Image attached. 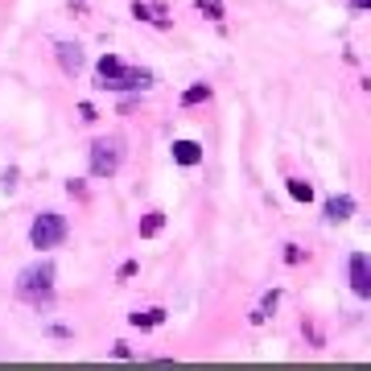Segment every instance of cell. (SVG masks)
I'll return each mask as SVG.
<instances>
[{
    "instance_id": "obj_11",
    "label": "cell",
    "mask_w": 371,
    "mask_h": 371,
    "mask_svg": "<svg viewBox=\"0 0 371 371\" xmlns=\"http://www.w3.org/2000/svg\"><path fill=\"white\" fill-rule=\"evenodd\" d=\"M128 322L137 326V330H149V326H161V322H165V310H144V314L137 310V314H132Z\"/></svg>"
},
{
    "instance_id": "obj_10",
    "label": "cell",
    "mask_w": 371,
    "mask_h": 371,
    "mask_svg": "<svg viewBox=\"0 0 371 371\" xmlns=\"http://www.w3.org/2000/svg\"><path fill=\"white\" fill-rule=\"evenodd\" d=\"M161 227H165V215H161V211H149V215L140 219V239H153Z\"/></svg>"
},
{
    "instance_id": "obj_8",
    "label": "cell",
    "mask_w": 371,
    "mask_h": 371,
    "mask_svg": "<svg viewBox=\"0 0 371 371\" xmlns=\"http://www.w3.org/2000/svg\"><path fill=\"white\" fill-rule=\"evenodd\" d=\"M174 161L178 165H198L202 161V144L198 140H174Z\"/></svg>"
},
{
    "instance_id": "obj_14",
    "label": "cell",
    "mask_w": 371,
    "mask_h": 371,
    "mask_svg": "<svg viewBox=\"0 0 371 371\" xmlns=\"http://www.w3.org/2000/svg\"><path fill=\"white\" fill-rule=\"evenodd\" d=\"M206 99H211V87H206V83H194V87H190V91L182 95L186 107H194V103H206Z\"/></svg>"
},
{
    "instance_id": "obj_7",
    "label": "cell",
    "mask_w": 371,
    "mask_h": 371,
    "mask_svg": "<svg viewBox=\"0 0 371 371\" xmlns=\"http://www.w3.org/2000/svg\"><path fill=\"white\" fill-rule=\"evenodd\" d=\"M351 215H355V198H351V194H334V198L326 202V219H330V223H347Z\"/></svg>"
},
{
    "instance_id": "obj_9",
    "label": "cell",
    "mask_w": 371,
    "mask_h": 371,
    "mask_svg": "<svg viewBox=\"0 0 371 371\" xmlns=\"http://www.w3.org/2000/svg\"><path fill=\"white\" fill-rule=\"evenodd\" d=\"M132 17L137 21H153V25H169V17H165V8H153V4H132Z\"/></svg>"
},
{
    "instance_id": "obj_1",
    "label": "cell",
    "mask_w": 371,
    "mask_h": 371,
    "mask_svg": "<svg viewBox=\"0 0 371 371\" xmlns=\"http://www.w3.org/2000/svg\"><path fill=\"white\" fill-rule=\"evenodd\" d=\"M95 87L99 91H144V87H153V75L137 70V66H124L116 54H103L99 66H95Z\"/></svg>"
},
{
    "instance_id": "obj_16",
    "label": "cell",
    "mask_w": 371,
    "mask_h": 371,
    "mask_svg": "<svg viewBox=\"0 0 371 371\" xmlns=\"http://www.w3.org/2000/svg\"><path fill=\"white\" fill-rule=\"evenodd\" d=\"M285 260H289V264H301V248H297V243H285Z\"/></svg>"
},
{
    "instance_id": "obj_17",
    "label": "cell",
    "mask_w": 371,
    "mask_h": 371,
    "mask_svg": "<svg viewBox=\"0 0 371 371\" xmlns=\"http://www.w3.org/2000/svg\"><path fill=\"white\" fill-rule=\"evenodd\" d=\"M79 116H83V120H87V124H91V120H99V112H95L91 103H79Z\"/></svg>"
},
{
    "instance_id": "obj_2",
    "label": "cell",
    "mask_w": 371,
    "mask_h": 371,
    "mask_svg": "<svg viewBox=\"0 0 371 371\" xmlns=\"http://www.w3.org/2000/svg\"><path fill=\"white\" fill-rule=\"evenodd\" d=\"M120 161H124V140L120 137H99L91 144V174L95 178H116Z\"/></svg>"
},
{
    "instance_id": "obj_6",
    "label": "cell",
    "mask_w": 371,
    "mask_h": 371,
    "mask_svg": "<svg viewBox=\"0 0 371 371\" xmlns=\"http://www.w3.org/2000/svg\"><path fill=\"white\" fill-rule=\"evenodd\" d=\"M58 62H62V70H66L70 79H79V75H83V66H87L83 50L75 46V42H58Z\"/></svg>"
},
{
    "instance_id": "obj_18",
    "label": "cell",
    "mask_w": 371,
    "mask_h": 371,
    "mask_svg": "<svg viewBox=\"0 0 371 371\" xmlns=\"http://www.w3.org/2000/svg\"><path fill=\"white\" fill-rule=\"evenodd\" d=\"M368 4H371V0H351V8H355V13H363Z\"/></svg>"
},
{
    "instance_id": "obj_3",
    "label": "cell",
    "mask_w": 371,
    "mask_h": 371,
    "mask_svg": "<svg viewBox=\"0 0 371 371\" xmlns=\"http://www.w3.org/2000/svg\"><path fill=\"white\" fill-rule=\"evenodd\" d=\"M62 239H66V219H62L58 211H42V215L33 219V227H29V243L46 252V248H58Z\"/></svg>"
},
{
    "instance_id": "obj_13",
    "label": "cell",
    "mask_w": 371,
    "mask_h": 371,
    "mask_svg": "<svg viewBox=\"0 0 371 371\" xmlns=\"http://www.w3.org/2000/svg\"><path fill=\"white\" fill-rule=\"evenodd\" d=\"M277 301H280V293L277 289H273V293H268V297H264V301H260V310H256V314H252V322L260 326V322H268V314H273V310H277Z\"/></svg>"
},
{
    "instance_id": "obj_4",
    "label": "cell",
    "mask_w": 371,
    "mask_h": 371,
    "mask_svg": "<svg viewBox=\"0 0 371 371\" xmlns=\"http://www.w3.org/2000/svg\"><path fill=\"white\" fill-rule=\"evenodd\" d=\"M17 289L25 293V297H33V293H50L54 289V264L50 260H38V264H29L21 280H17Z\"/></svg>"
},
{
    "instance_id": "obj_5",
    "label": "cell",
    "mask_w": 371,
    "mask_h": 371,
    "mask_svg": "<svg viewBox=\"0 0 371 371\" xmlns=\"http://www.w3.org/2000/svg\"><path fill=\"white\" fill-rule=\"evenodd\" d=\"M351 289H355V297H371V260H368V252H355V256H351Z\"/></svg>"
},
{
    "instance_id": "obj_15",
    "label": "cell",
    "mask_w": 371,
    "mask_h": 371,
    "mask_svg": "<svg viewBox=\"0 0 371 371\" xmlns=\"http://www.w3.org/2000/svg\"><path fill=\"white\" fill-rule=\"evenodd\" d=\"M198 4V13H206L211 21H223V0H194Z\"/></svg>"
},
{
    "instance_id": "obj_12",
    "label": "cell",
    "mask_w": 371,
    "mask_h": 371,
    "mask_svg": "<svg viewBox=\"0 0 371 371\" xmlns=\"http://www.w3.org/2000/svg\"><path fill=\"white\" fill-rule=\"evenodd\" d=\"M289 194H293L297 202H305V206L314 202V186L305 182V178H289Z\"/></svg>"
}]
</instances>
